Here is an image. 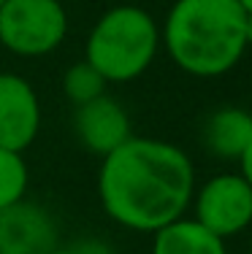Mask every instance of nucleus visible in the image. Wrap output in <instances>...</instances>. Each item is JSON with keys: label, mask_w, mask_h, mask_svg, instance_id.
Returning a JSON list of instances; mask_svg holds the SVG:
<instances>
[{"label": "nucleus", "mask_w": 252, "mask_h": 254, "mask_svg": "<svg viewBox=\"0 0 252 254\" xmlns=\"http://www.w3.org/2000/svg\"><path fill=\"white\" fill-rule=\"evenodd\" d=\"M98 195L106 216L136 233L182 219L195 195V171L179 146L130 135L100 162Z\"/></svg>", "instance_id": "obj_1"}, {"label": "nucleus", "mask_w": 252, "mask_h": 254, "mask_svg": "<svg viewBox=\"0 0 252 254\" xmlns=\"http://www.w3.org/2000/svg\"><path fill=\"white\" fill-rule=\"evenodd\" d=\"M247 11L239 0H176L168 11L160 44L184 73L217 78L244 57Z\"/></svg>", "instance_id": "obj_2"}, {"label": "nucleus", "mask_w": 252, "mask_h": 254, "mask_svg": "<svg viewBox=\"0 0 252 254\" xmlns=\"http://www.w3.org/2000/svg\"><path fill=\"white\" fill-rule=\"evenodd\" d=\"M160 27L141 5H114L92 25L84 60L109 84H128L155 63Z\"/></svg>", "instance_id": "obj_3"}, {"label": "nucleus", "mask_w": 252, "mask_h": 254, "mask_svg": "<svg viewBox=\"0 0 252 254\" xmlns=\"http://www.w3.org/2000/svg\"><path fill=\"white\" fill-rule=\"evenodd\" d=\"M68 35V11L60 0H5L0 5V46L19 57L52 54Z\"/></svg>", "instance_id": "obj_4"}, {"label": "nucleus", "mask_w": 252, "mask_h": 254, "mask_svg": "<svg viewBox=\"0 0 252 254\" xmlns=\"http://www.w3.org/2000/svg\"><path fill=\"white\" fill-rule=\"evenodd\" d=\"M195 222L223 241L252 225V187L242 173H220L198 190Z\"/></svg>", "instance_id": "obj_5"}, {"label": "nucleus", "mask_w": 252, "mask_h": 254, "mask_svg": "<svg viewBox=\"0 0 252 254\" xmlns=\"http://www.w3.org/2000/svg\"><path fill=\"white\" fill-rule=\"evenodd\" d=\"M41 127V103L19 73H0V149L25 152Z\"/></svg>", "instance_id": "obj_6"}, {"label": "nucleus", "mask_w": 252, "mask_h": 254, "mask_svg": "<svg viewBox=\"0 0 252 254\" xmlns=\"http://www.w3.org/2000/svg\"><path fill=\"white\" fill-rule=\"evenodd\" d=\"M57 246V225L38 203L19 200L0 208V254H49Z\"/></svg>", "instance_id": "obj_7"}, {"label": "nucleus", "mask_w": 252, "mask_h": 254, "mask_svg": "<svg viewBox=\"0 0 252 254\" xmlns=\"http://www.w3.org/2000/svg\"><path fill=\"white\" fill-rule=\"evenodd\" d=\"M74 132L76 141L89 154H98L103 160L109 152L122 146L130 138V117L119 106V100L100 95V98L84 103V106H76Z\"/></svg>", "instance_id": "obj_8"}, {"label": "nucleus", "mask_w": 252, "mask_h": 254, "mask_svg": "<svg viewBox=\"0 0 252 254\" xmlns=\"http://www.w3.org/2000/svg\"><path fill=\"white\" fill-rule=\"evenodd\" d=\"M203 146L220 160H239L252 141V114L244 108H220L203 122Z\"/></svg>", "instance_id": "obj_9"}, {"label": "nucleus", "mask_w": 252, "mask_h": 254, "mask_svg": "<svg viewBox=\"0 0 252 254\" xmlns=\"http://www.w3.org/2000/svg\"><path fill=\"white\" fill-rule=\"evenodd\" d=\"M152 254H228L225 241L195 219H176L155 233Z\"/></svg>", "instance_id": "obj_10"}, {"label": "nucleus", "mask_w": 252, "mask_h": 254, "mask_svg": "<svg viewBox=\"0 0 252 254\" xmlns=\"http://www.w3.org/2000/svg\"><path fill=\"white\" fill-rule=\"evenodd\" d=\"M27 162L22 152H11V149H0V208L25 200L27 192Z\"/></svg>", "instance_id": "obj_11"}, {"label": "nucleus", "mask_w": 252, "mask_h": 254, "mask_svg": "<svg viewBox=\"0 0 252 254\" xmlns=\"http://www.w3.org/2000/svg\"><path fill=\"white\" fill-rule=\"evenodd\" d=\"M106 84L109 81H106V78L100 76L87 60H82V63L71 65V68L65 70L63 92H65V98L74 103V106H84V103L106 95Z\"/></svg>", "instance_id": "obj_12"}, {"label": "nucleus", "mask_w": 252, "mask_h": 254, "mask_svg": "<svg viewBox=\"0 0 252 254\" xmlns=\"http://www.w3.org/2000/svg\"><path fill=\"white\" fill-rule=\"evenodd\" d=\"M71 252H74V254H117L109 244H103V241H98V238L76 241V244L71 246Z\"/></svg>", "instance_id": "obj_13"}, {"label": "nucleus", "mask_w": 252, "mask_h": 254, "mask_svg": "<svg viewBox=\"0 0 252 254\" xmlns=\"http://www.w3.org/2000/svg\"><path fill=\"white\" fill-rule=\"evenodd\" d=\"M239 162H242V179L247 181V184L252 187V141L247 143V149L242 152V157H239Z\"/></svg>", "instance_id": "obj_14"}, {"label": "nucleus", "mask_w": 252, "mask_h": 254, "mask_svg": "<svg viewBox=\"0 0 252 254\" xmlns=\"http://www.w3.org/2000/svg\"><path fill=\"white\" fill-rule=\"evenodd\" d=\"M239 5L247 11V16H252V0H239Z\"/></svg>", "instance_id": "obj_15"}, {"label": "nucleus", "mask_w": 252, "mask_h": 254, "mask_svg": "<svg viewBox=\"0 0 252 254\" xmlns=\"http://www.w3.org/2000/svg\"><path fill=\"white\" fill-rule=\"evenodd\" d=\"M49 254H74V252H71V246H68V249H63V246H55V249H52Z\"/></svg>", "instance_id": "obj_16"}, {"label": "nucleus", "mask_w": 252, "mask_h": 254, "mask_svg": "<svg viewBox=\"0 0 252 254\" xmlns=\"http://www.w3.org/2000/svg\"><path fill=\"white\" fill-rule=\"evenodd\" d=\"M3 3H5V0H0V5H3Z\"/></svg>", "instance_id": "obj_17"}]
</instances>
